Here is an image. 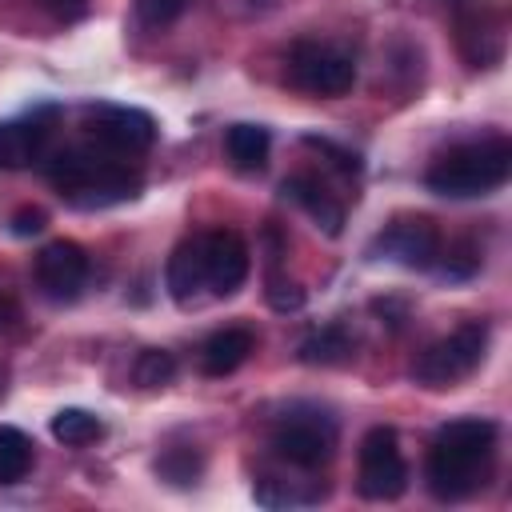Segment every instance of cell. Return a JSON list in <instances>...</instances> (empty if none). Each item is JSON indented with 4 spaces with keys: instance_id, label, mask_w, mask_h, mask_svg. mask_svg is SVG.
I'll return each instance as SVG.
<instances>
[{
    "instance_id": "6da1fadb",
    "label": "cell",
    "mask_w": 512,
    "mask_h": 512,
    "mask_svg": "<svg viewBox=\"0 0 512 512\" xmlns=\"http://www.w3.org/2000/svg\"><path fill=\"white\" fill-rule=\"evenodd\" d=\"M492 452H496V424L492 420H484V416L448 420L436 432V440L428 448V464H424L432 496L436 500L472 496L488 476Z\"/></svg>"
},
{
    "instance_id": "7a4b0ae2",
    "label": "cell",
    "mask_w": 512,
    "mask_h": 512,
    "mask_svg": "<svg viewBox=\"0 0 512 512\" xmlns=\"http://www.w3.org/2000/svg\"><path fill=\"white\" fill-rule=\"evenodd\" d=\"M48 180L60 188V196L96 208L116 204L140 192V172L128 168L116 152H92V148H64L48 160Z\"/></svg>"
},
{
    "instance_id": "3957f363",
    "label": "cell",
    "mask_w": 512,
    "mask_h": 512,
    "mask_svg": "<svg viewBox=\"0 0 512 512\" xmlns=\"http://www.w3.org/2000/svg\"><path fill=\"white\" fill-rule=\"evenodd\" d=\"M508 172H512V144L504 136H488V140L456 144L444 156H436L432 168L424 172V184L436 196L472 200L496 192L508 180Z\"/></svg>"
},
{
    "instance_id": "277c9868",
    "label": "cell",
    "mask_w": 512,
    "mask_h": 512,
    "mask_svg": "<svg viewBox=\"0 0 512 512\" xmlns=\"http://www.w3.org/2000/svg\"><path fill=\"white\" fill-rule=\"evenodd\" d=\"M484 352H488V324L468 320V324H460L456 332L432 340V344L412 360L408 372H412V380L424 384V388H448V384L472 376V372L480 368Z\"/></svg>"
},
{
    "instance_id": "5b68a950",
    "label": "cell",
    "mask_w": 512,
    "mask_h": 512,
    "mask_svg": "<svg viewBox=\"0 0 512 512\" xmlns=\"http://www.w3.org/2000/svg\"><path fill=\"white\" fill-rule=\"evenodd\" d=\"M408 488V464L400 452V440L388 424H376L360 440V472L356 492L364 500H396Z\"/></svg>"
},
{
    "instance_id": "8992f818",
    "label": "cell",
    "mask_w": 512,
    "mask_h": 512,
    "mask_svg": "<svg viewBox=\"0 0 512 512\" xmlns=\"http://www.w3.org/2000/svg\"><path fill=\"white\" fill-rule=\"evenodd\" d=\"M288 84L308 96H344L356 84V64L332 44L300 40L288 52Z\"/></svg>"
},
{
    "instance_id": "52a82bcc",
    "label": "cell",
    "mask_w": 512,
    "mask_h": 512,
    "mask_svg": "<svg viewBox=\"0 0 512 512\" xmlns=\"http://www.w3.org/2000/svg\"><path fill=\"white\" fill-rule=\"evenodd\" d=\"M272 448L280 460L296 464V468H320L328 464L332 448H336V424L324 412H288L276 428H272Z\"/></svg>"
},
{
    "instance_id": "ba28073f",
    "label": "cell",
    "mask_w": 512,
    "mask_h": 512,
    "mask_svg": "<svg viewBox=\"0 0 512 512\" xmlns=\"http://www.w3.org/2000/svg\"><path fill=\"white\" fill-rule=\"evenodd\" d=\"M88 128L96 144L116 156H140L156 140V120L144 108H128V104H92Z\"/></svg>"
},
{
    "instance_id": "9c48e42d",
    "label": "cell",
    "mask_w": 512,
    "mask_h": 512,
    "mask_svg": "<svg viewBox=\"0 0 512 512\" xmlns=\"http://www.w3.org/2000/svg\"><path fill=\"white\" fill-rule=\"evenodd\" d=\"M200 252H204V288H212V296H232L252 268L248 244L240 232L232 228H216L200 236Z\"/></svg>"
},
{
    "instance_id": "30bf717a",
    "label": "cell",
    "mask_w": 512,
    "mask_h": 512,
    "mask_svg": "<svg viewBox=\"0 0 512 512\" xmlns=\"http://www.w3.org/2000/svg\"><path fill=\"white\" fill-rule=\"evenodd\" d=\"M376 252L404 268H432L440 260V232L428 216H396L376 236Z\"/></svg>"
},
{
    "instance_id": "8fae6325",
    "label": "cell",
    "mask_w": 512,
    "mask_h": 512,
    "mask_svg": "<svg viewBox=\"0 0 512 512\" xmlns=\"http://www.w3.org/2000/svg\"><path fill=\"white\" fill-rule=\"evenodd\" d=\"M36 284L48 300H76L88 280V256L76 240H52L36 252Z\"/></svg>"
},
{
    "instance_id": "7c38bea8",
    "label": "cell",
    "mask_w": 512,
    "mask_h": 512,
    "mask_svg": "<svg viewBox=\"0 0 512 512\" xmlns=\"http://www.w3.org/2000/svg\"><path fill=\"white\" fill-rule=\"evenodd\" d=\"M48 116L52 112H32L24 120L0 124V168H28L44 156L48 136H52Z\"/></svg>"
},
{
    "instance_id": "4fadbf2b",
    "label": "cell",
    "mask_w": 512,
    "mask_h": 512,
    "mask_svg": "<svg viewBox=\"0 0 512 512\" xmlns=\"http://www.w3.org/2000/svg\"><path fill=\"white\" fill-rule=\"evenodd\" d=\"M284 196H292V200L316 220V228H324L328 236H340V228H344V208H340V200H336L316 176H308V172L288 176V180H284Z\"/></svg>"
},
{
    "instance_id": "5bb4252c",
    "label": "cell",
    "mask_w": 512,
    "mask_h": 512,
    "mask_svg": "<svg viewBox=\"0 0 512 512\" xmlns=\"http://www.w3.org/2000/svg\"><path fill=\"white\" fill-rule=\"evenodd\" d=\"M252 348H256V332H252V328H240V324L220 328V332H212V336L204 340V348H200V368H204L208 376H228V372H236V368L248 360Z\"/></svg>"
},
{
    "instance_id": "9a60e30c",
    "label": "cell",
    "mask_w": 512,
    "mask_h": 512,
    "mask_svg": "<svg viewBox=\"0 0 512 512\" xmlns=\"http://www.w3.org/2000/svg\"><path fill=\"white\" fill-rule=\"evenodd\" d=\"M164 284H168V296L176 304H188L200 288H204V252H200V236L184 240L172 248L168 264H164Z\"/></svg>"
},
{
    "instance_id": "2e32d148",
    "label": "cell",
    "mask_w": 512,
    "mask_h": 512,
    "mask_svg": "<svg viewBox=\"0 0 512 512\" xmlns=\"http://www.w3.org/2000/svg\"><path fill=\"white\" fill-rule=\"evenodd\" d=\"M268 148H272V136L264 124H232L224 132V152L240 172H260L268 164Z\"/></svg>"
},
{
    "instance_id": "e0dca14e",
    "label": "cell",
    "mask_w": 512,
    "mask_h": 512,
    "mask_svg": "<svg viewBox=\"0 0 512 512\" xmlns=\"http://www.w3.org/2000/svg\"><path fill=\"white\" fill-rule=\"evenodd\" d=\"M352 348H356L352 332H348L344 324H328V328L312 332V336L300 344V360H304V364H344V360L352 356Z\"/></svg>"
},
{
    "instance_id": "ac0fdd59",
    "label": "cell",
    "mask_w": 512,
    "mask_h": 512,
    "mask_svg": "<svg viewBox=\"0 0 512 512\" xmlns=\"http://www.w3.org/2000/svg\"><path fill=\"white\" fill-rule=\"evenodd\" d=\"M32 456H36V444L20 428L0 424V484L24 480L28 468H32Z\"/></svg>"
},
{
    "instance_id": "d6986e66",
    "label": "cell",
    "mask_w": 512,
    "mask_h": 512,
    "mask_svg": "<svg viewBox=\"0 0 512 512\" xmlns=\"http://www.w3.org/2000/svg\"><path fill=\"white\" fill-rule=\"evenodd\" d=\"M52 436L60 444H68V448H84V444H92V440L104 436V424L88 408H60L52 416Z\"/></svg>"
},
{
    "instance_id": "ffe728a7",
    "label": "cell",
    "mask_w": 512,
    "mask_h": 512,
    "mask_svg": "<svg viewBox=\"0 0 512 512\" xmlns=\"http://www.w3.org/2000/svg\"><path fill=\"white\" fill-rule=\"evenodd\" d=\"M172 376H176V360L164 348H144L136 356V364H132V380L140 388H164Z\"/></svg>"
},
{
    "instance_id": "44dd1931",
    "label": "cell",
    "mask_w": 512,
    "mask_h": 512,
    "mask_svg": "<svg viewBox=\"0 0 512 512\" xmlns=\"http://www.w3.org/2000/svg\"><path fill=\"white\" fill-rule=\"evenodd\" d=\"M200 468H204V460L192 452V448H168L160 460H156V472L168 480V484H192L196 476H200Z\"/></svg>"
},
{
    "instance_id": "7402d4cb",
    "label": "cell",
    "mask_w": 512,
    "mask_h": 512,
    "mask_svg": "<svg viewBox=\"0 0 512 512\" xmlns=\"http://www.w3.org/2000/svg\"><path fill=\"white\" fill-rule=\"evenodd\" d=\"M132 8H136V20L144 28H168L172 20L184 16L188 0H132Z\"/></svg>"
},
{
    "instance_id": "603a6c76",
    "label": "cell",
    "mask_w": 512,
    "mask_h": 512,
    "mask_svg": "<svg viewBox=\"0 0 512 512\" xmlns=\"http://www.w3.org/2000/svg\"><path fill=\"white\" fill-rule=\"evenodd\" d=\"M440 256H444V260H436V264H440V272H444L448 280H468V276L480 268V248H472V244H464V240L452 244L448 252L440 248Z\"/></svg>"
},
{
    "instance_id": "cb8c5ba5",
    "label": "cell",
    "mask_w": 512,
    "mask_h": 512,
    "mask_svg": "<svg viewBox=\"0 0 512 512\" xmlns=\"http://www.w3.org/2000/svg\"><path fill=\"white\" fill-rule=\"evenodd\" d=\"M268 304L276 312H300L304 308V288L296 280H284V276H268Z\"/></svg>"
},
{
    "instance_id": "d4e9b609",
    "label": "cell",
    "mask_w": 512,
    "mask_h": 512,
    "mask_svg": "<svg viewBox=\"0 0 512 512\" xmlns=\"http://www.w3.org/2000/svg\"><path fill=\"white\" fill-rule=\"evenodd\" d=\"M304 144L308 148H316V152H324V156H332V164L340 168V172H360V156L356 152H348V148H340V144H332V140H324V136H304Z\"/></svg>"
},
{
    "instance_id": "484cf974",
    "label": "cell",
    "mask_w": 512,
    "mask_h": 512,
    "mask_svg": "<svg viewBox=\"0 0 512 512\" xmlns=\"http://www.w3.org/2000/svg\"><path fill=\"white\" fill-rule=\"evenodd\" d=\"M44 224H48V216L40 208H20L12 216V232L16 236H36V232H44Z\"/></svg>"
},
{
    "instance_id": "4316f807",
    "label": "cell",
    "mask_w": 512,
    "mask_h": 512,
    "mask_svg": "<svg viewBox=\"0 0 512 512\" xmlns=\"http://www.w3.org/2000/svg\"><path fill=\"white\" fill-rule=\"evenodd\" d=\"M372 312H376V316H392V320H388L392 328H400V324L408 320V308H404V304H396V300H376V304H372Z\"/></svg>"
},
{
    "instance_id": "83f0119b",
    "label": "cell",
    "mask_w": 512,
    "mask_h": 512,
    "mask_svg": "<svg viewBox=\"0 0 512 512\" xmlns=\"http://www.w3.org/2000/svg\"><path fill=\"white\" fill-rule=\"evenodd\" d=\"M40 4H44V8H52L60 20H76V16L84 12V4H88V0H40Z\"/></svg>"
}]
</instances>
